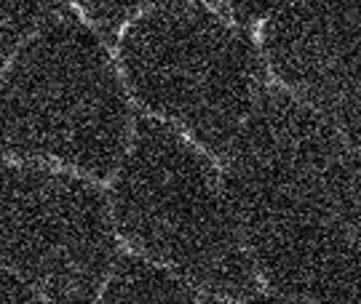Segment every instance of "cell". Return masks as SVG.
I'll return each instance as SVG.
<instances>
[{"label":"cell","instance_id":"6da1fadb","mask_svg":"<svg viewBox=\"0 0 361 304\" xmlns=\"http://www.w3.org/2000/svg\"><path fill=\"white\" fill-rule=\"evenodd\" d=\"M225 158L246 251L273 293L361 304V155L308 104L265 89Z\"/></svg>","mask_w":361,"mask_h":304},{"label":"cell","instance_id":"7a4b0ae2","mask_svg":"<svg viewBox=\"0 0 361 304\" xmlns=\"http://www.w3.org/2000/svg\"><path fill=\"white\" fill-rule=\"evenodd\" d=\"M129 120L107 46L59 0L0 70V158L107 179L129 147Z\"/></svg>","mask_w":361,"mask_h":304},{"label":"cell","instance_id":"3957f363","mask_svg":"<svg viewBox=\"0 0 361 304\" xmlns=\"http://www.w3.org/2000/svg\"><path fill=\"white\" fill-rule=\"evenodd\" d=\"M113 222L134 251L225 299L257 293V272L204 147L158 118H140L116 168Z\"/></svg>","mask_w":361,"mask_h":304},{"label":"cell","instance_id":"277c9868","mask_svg":"<svg viewBox=\"0 0 361 304\" xmlns=\"http://www.w3.org/2000/svg\"><path fill=\"white\" fill-rule=\"evenodd\" d=\"M118 64L147 113L219 158L265 91L255 38L209 0H153L123 27Z\"/></svg>","mask_w":361,"mask_h":304},{"label":"cell","instance_id":"5b68a950","mask_svg":"<svg viewBox=\"0 0 361 304\" xmlns=\"http://www.w3.org/2000/svg\"><path fill=\"white\" fill-rule=\"evenodd\" d=\"M116 256L113 208L91 177L0 158V267L51 304H97Z\"/></svg>","mask_w":361,"mask_h":304},{"label":"cell","instance_id":"8992f818","mask_svg":"<svg viewBox=\"0 0 361 304\" xmlns=\"http://www.w3.org/2000/svg\"><path fill=\"white\" fill-rule=\"evenodd\" d=\"M262 51L284 91L361 155V0H297L271 16Z\"/></svg>","mask_w":361,"mask_h":304},{"label":"cell","instance_id":"52a82bcc","mask_svg":"<svg viewBox=\"0 0 361 304\" xmlns=\"http://www.w3.org/2000/svg\"><path fill=\"white\" fill-rule=\"evenodd\" d=\"M97 304H233L145 256H121Z\"/></svg>","mask_w":361,"mask_h":304},{"label":"cell","instance_id":"ba28073f","mask_svg":"<svg viewBox=\"0 0 361 304\" xmlns=\"http://www.w3.org/2000/svg\"><path fill=\"white\" fill-rule=\"evenodd\" d=\"M56 6L59 0H0V70Z\"/></svg>","mask_w":361,"mask_h":304},{"label":"cell","instance_id":"9c48e42d","mask_svg":"<svg viewBox=\"0 0 361 304\" xmlns=\"http://www.w3.org/2000/svg\"><path fill=\"white\" fill-rule=\"evenodd\" d=\"M102 35L116 38L137 13H142L153 0H67Z\"/></svg>","mask_w":361,"mask_h":304},{"label":"cell","instance_id":"30bf717a","mask_svg":"<svg viewBox=\"0 0 361 304\" xmlns=\"http://www.w3.org/2000/svg\"><path fill=\"white\" fill-rule=\"evenodd\" d=\"M214 8L225 13L228 19L238 22V25H257L265 22L276 13H281L297 0H209Z\"/></svg>","mask_w":361,"mask_h":304},{"label":"cell","instance_id":"8fae6325","mask_svg":"<svg viewBox=\"0 0 361 304\" xmlns=\"http://www.w3.org/2000/svg\"><path fill=\"white\" fill-rule=\"evenodd\" d=\"M0 304H51L25 280H19L6 267H0Z\"/></svg>","mask_w":361,"mask_h":304},{"label":"cell","instance_id":"7c38bea8","mask_svg":"<svg viewBox=\"0 0 361 304\" xmlns=\"http://www.w3.org/2000/svg\"><path fill=\"white\" fill-rule=\"evenodd\" d=\"M244 304H316V302L292 299V296H281V293H252V296H246Z\"/></svg>","mask_w":361,"mask_h":304}]
</instances>
